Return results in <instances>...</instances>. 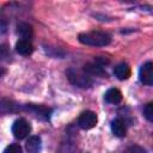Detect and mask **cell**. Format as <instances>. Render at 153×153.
<instances>
[{"mask_svg":"<svg viewBox=\"0 0 153 153\" xmlns=\"http://www.w3.org/2000/svg\"><path fill=\"white\" fill-rule=\"evenodd\" d=\"M139 78H140V81L147 86H151L153 84V63L151 61L141 66L139 71Z\"/></svg>","mask_w":153,"mask_h":153,"instance_id":"cell-5","label":"cell"},{"mask_svg":"<svg viewBox=\"0 0 153 153\" xmlns=\"http://www.w3.org/2000/svg\"><path fill=\"white\" fill-rule=\"evenodd\" d=\"M114 74H115V76H116L117 79H120V80H127V79L130 76L131 71H130V67H129L128 63L121 62V63H118V65L115 66V68H114Z\"/></svg>","mask_w":153,"mask_h":153,"instance_id":"cell-7","label":"cell"},{"mask_svg":"<svg viewBox=\"0 0 153 153\" xmlns=\"http://www.w3.org/2000/svg\"><path fill=\"white\" fill-rule=\"evenodd\" d=\"M12 106L13 105H11V102L5 100V99H0V115L6 114L8 111H12Z\"/></svg>","mask_w":153,"mask_h":153,"instance_id":"cell-14","label":"cell"},{"mask_svg":"<svg viewBox=\"0 0 153 153\" xmlns=\"http://www.w3.org/2000/svg\"><path fill=\"white\" fill-rule=\"evenodd\" d=\"M79 41L91 47H105L111 42V36L104 31L82 32L79 35Z\"/></svg>","mask_w":153,"mask_h":153,"instance_id":"cell-1","label":"cell"},{"mask_svg":"<svg viewBox=\"0 0 153 153\" xmlns=\"http://www.w3.org/2000/svg\"><path fill=\"white\" fill-rule=\"evenodd\" d=\"M111 130L114 133L115 136L117 137H123L126 136V133H127V128H126V123L122 118L117 117L115 118L112 122H111Z\"/></svg>","mask_w":153,"mask_h":153,"instance_id":"cell-8","label":"cell"},{"mask_svg":"<svg viewBox=\"0 0 153 153\" xmlns=\"http://www.w3.org/2000/svg\"><path fill=\"white\" fill-rule=\"evenodd\" d=\"M143 114H145V117L152 122L153 121V103H148L146 105V108L143 109Z\"/></svg>","mask_w":153,"mask_h":153,"instance_id":"cell-16","label":"cell"},{"mask_svg":"<svg viewBox=\"0 0 153 153\" xmlns=\"http://www.w3.org/2000/svg\"><path fill=\"white\" fill-rule=\"evenodd\" d=\"M97 122H98V117H97L96 112L90 111V110H86V111L81 112V115L78 118L79 127L81 129H85V130L92 129L97 124Z\"/></svg>","mask_w":153,"mask_h":153,"instance_id":"cell-4","label":"cell"},{"mask_svg":"<svg viewBox=\"0 0 153 153\" xmlns=\"http://www.w3.org/2000/svg\"><path fill=\"white\" fill-rule=\"evenodd\" d=\"M104 99L110 104H118L122 100V93L117 88H109L104 94Z\"/></svg>","mask_w":153,"mask_h":153,"instance_id":"cell-11","label":"cell"},{"mask_svg":"<svg viewBox=\"0 0 153 153\" xmlns=\"http://www.w3.org/2000/svg\"><path fill=\"white\" fill-rule=\"evenodd\" d=\"M123 153H146V152H145V149H142L139 146H133V147H129L128 149H126Z\"/></svg>","mask_w":153,"mask_h":153,"instance_id":"cell-17","label":"cell"},{"mask_svg":"<svg viewBox=\"0 0 153 153\" xmlns=\"http://www.w3.org/2000/svg\"><path fill=\"white\" fill-rule=\"evenodd\" d=\"M31 131V126L25 118H18L12 124V134L17 139H25Z\"/></svg>","mask_w":153,"mask_h":153,"instance_id":"cell-3","label":"cell"},{"mask_svg":"<svg viewBox=\"0 0 153 153\" xmlns=\"http://www.w3.org/2000/svg\"><path fill=\"white\" fill-rule=\"evenodd\" d=\"M67 78L73 85L79 86V87L85 88V87H90L92 85V80L85 72H80L76 69H69L67 72Z\"/></svg>","mask_w":153,"mask_h":153,"instance_id":"cell-2","label":"cell"},{"mask_svg":"<svg viewBox=\"0 0 153 153\" xmlns=\"http://www.w3.org/2000/svg\"><path fill=\"white\" fill-rule=\"evenodd\" d=\"M4 153H22V147L18 143H11L4 149Z\"/></svg>","mask_w":153,"mask_h":153,"instance_id":"cell-15","label":"cell"},{"mask_svg":"<svg viewBox=\"0 0 153 153\" xmlns=\"http://www.w3.org/2000/svg\"><path fill=\"white\" fill-rule=\"evenodd\" d=\"M5 73H6V71H5V69H4L2 67H0V76H2V75H4Z\"/></svg>","mask_w":153,"mask_h":153,"instance_id":"cell-18","label":"cell"},{"mask_svg":"<svg viewBox=\"0 0 153 153\" xmlns=\"http://www.w3.org/2000/svg\"><path fill=\"white\" fill-rule=\"evenodd\" d=\"M17 33L20 36L22 39H25V41H30V38L32 37V26L27 23H19L17 25Z\"/></svg>","mask_w":153,"mask_h":153,"instance_id":"cell-10","label":"cell"},{"mask_svg":"<svg viewBox=\"0 0 153 153\" xmlns=\"http://www.w3.org/2000/svg\"><path fill=\"white\" fill-rule=\"evenodd\" d=\"M42 148V140L39 136H31L26 141V149L30 153H37Z\"/></svg>","mask_w":153,"mask_h":153,"instance_id":"cell-12","label":"cell"},{"mask_svg":"<svg viewBox=\"0 0 153 153\" xmlns=\"http://www.w3.org/2000/svg\"><path fill=\"white\" fill-rule=\"evenodd\" d=\"M16 50L18 54L23 55V56H27L31 55L33 51V47L31 44L30 41H25V39H19L16 43Z\"/></svg>","mask_w":153,"mask_h":153,"instance_id":"cell-9","label":"cell"},{"mask_svg":"<svg viewBox=\"0 0 153 153\" xmlns=\"http://www.w3.org/2000/svg\"><path fill=\"white\" fill-rule=\"evenodd\" d=\"M26 111L32 112L35 116L42 118V120H48L51 114V109L44 106V105H36V104H26L24 106Z\"/></svg>","mask_w":153,"mask_h":153,"instance_id":"cell-6","label":"cell"},{"mask_svg":"<svg viewBox=\"0 0 153 153\" xmlns=\"http://www.w3.org/2000/svg\"><path fill=\"white\" fill-rule=\"evenodd\" d=\"M84 72L87 75H105V72L103 71V68L99 65H94V63H87L84 67Z\"/></svg>","mask_w":153,"mask_h":153,"instance_id":"cell-13","label":"cell"}]
</instances>
